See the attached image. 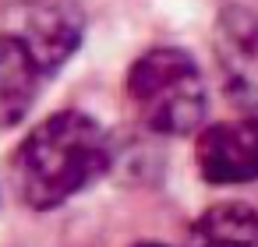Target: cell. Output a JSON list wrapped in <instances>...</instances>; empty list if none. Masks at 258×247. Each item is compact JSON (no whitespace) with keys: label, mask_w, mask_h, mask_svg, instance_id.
<instances>
[{"label":"cell","mask_w":258,"mask_h":247,"mask_svg":"<svg viewBox=\"0 0 258 247\" xmlns=\"http://www.w3.org/2000/svg\"><path fill=\"white\" fill-rule=\"evenodd\" d=\"M127 103L135 106L138 120L166 138L195 134L205 124L209 89L202 67L187 50L177 46H152L145 50L124 78Z\"/></svg>","instance_id":"obj_2"},{"label":"cell","mask_w":258,"mask_h":247,"mask_svg":"<svg viewBox=\"0 0 258 247\" xmlns=\"http://www.w3.org/2000/svg\"><path fill=\"white\" fill-rule=\"evenodd\" d=\"M39 74L64 67L85 36V15L75 0H15L8 11V29Z\"/></svg>","instance_id":"obj_3"},{"label":"cell","mask_w":258,"mask_h":247,"mask_svg":"<svg viewBox=\"0 0 258 247\" xmlns=\"http://www.w3.org/2000/svg\"><path fill=\"white\" fill-rule=\"evenodd\" d=\"M187 247H258V212L244 201L209 205L191 222Z\"/></svg>","instance_id":"obj_7"},{"label":"cell","mask_w":258,"mask_h":247,"mask_svg":"<svg viewBox=\"0 0 258 247\" xmlns=\"http://www.w3.org/2000/svg\"><path fill=\"white\" fill-rule=\"evenodd\" d=\"M212 50L226 99L240 117H258V15L251 8H223L212 29Z\"/></svg>","instance_id":"obj_4"},{"label":"cell","mask_w":258,"mask_h":247,"mask_svg":"<svg viewBox=\"0 0 258 247\" xmlns=\"http://www.w3.org/2000/svg\"><path fill=\"white\" fill-rule=\"evenodd\" d=\"M110 166L103 124L82 110H60L36 124L11 159V180L29 208H57L96 184Z\"/></svg>","instance_id":"obj_1"},{"label":"cell","mask_w":258,"mask_h":247,"mask_svg":"<svg viewBox=\"0 0 258 247\" xmlns=\"http://www.w3.org/2000/svg\"><path fill=\"white\" fill-rule=\"evenodd\" d=\"M135 247H170V243H152V240H149V243H135Z\"/></svg>","instance_id":"obj_8"},{"label":"cell","mask_w":258,"mask_h":247,"mask_svg":"<svg viewBox=\"0 0 258 247\" xmlns=\"http://www.w3.org/2000/svg\"><path fill=\"white\" fill-rule=\"evenodd\" d=\"M195 162L202 180L219 187L258 180V117H233L202 127Z\"/></svg>","instance_id":"obj_5"},{"label":"cell","mask_w":258,"mask_h":247,"mask_svg":"<svg viewBox=\"0 0 258 247\" xmlns=\"http://www.w3.org/2000/svg\"><path fill=\"white\" fill-rule=\"evenodd\" d=\"M43 74L25 57V50L0 32V131L15 127L36 103Z\"/></svg>","instance_id":"obj_6"}]
</instances>
